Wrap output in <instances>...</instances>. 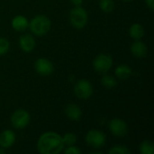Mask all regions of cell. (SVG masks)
I'll list each match as a JSON object with an SVG mask.
<instances>
[{
    "label": "cell",
    "instance_id": "obj_1",
    "mask_svg": "<svg viewBox=\"0 0 154 154\" xmlns=\"http://www.w3.org/2000/svg\"><path fill=\"white\" fill-rule=\"evenodd\" d=\"M62 136L55 132L42 134L37 142V150L42 154H58L64 149Z\"/></svg>",
    "mask_w": 154,
    "mask_h": 154
},
{
    "label": "cell",
    "instance_id": "obj_2",
    "mask_svg": "<svg viewBox=\"0 0 154 154\" xmlns=\"http://www.w3.org/2000/svg\"><path fill=\"white\" fill-rule=\"evenodd\" d=\"M28 27H30V30L33 34L37 36H42L50 31L51 20L46 15L39 14L31 20Z\"/></svg>",
    "mask_w": 154,
    "mask_h": 154
},
{
    "label": "cell",
    "instance_id": "obj_3",
    "mask_svg": "<svg viewBox=\"0 0 154 154\" xmlns=\"http://www.w3.org/2000/svg\"><path fill=\"white\" fill-rule=\"evenodd\" d=\"M69 21L71 25L76 29L84 28L88 21V14L81 5L74 6L69 13Z\"/></svg>",
    "mask_w": 154,
    "mask_h": 154
},
{
    "label": "cell",
    "instance_id": "obj_4",
    "mask_svg": "<svg viewBox=\"0 0 154 154\" xmlns=\"http://www.w3.org/2000/svg\"><path fill=\"white\" fill-rule=\"evenodd\" d=\"M113 66V59L109 54L101 53L97 55L93 61V67L96 71L105 74L110 70Z\"/></svg>",
    "mask_w": 154,
    "mask_h": 154
},
{
    "label": "cell",
    "instance_id": "obj_5",
    "mask_svg": "<svg viewBox=\"0 0 154 154\" xmlns=\"http://www.w3.org/2000/svg\"><path fill=\"white\" fill-rule=\"evenodd\" d=\"M74 93L79 99H88L93 93L92 84L88 79H79L74 86Z\"/></svg>",
    "mask_w": 154,
    "mask_h": 154
},
{
    "label": "cell",
    "instance_id": "obj_6",
    "mask_svg": "<svg viewBox=\"0 0 154 154\" xmlns=\"http://www.w3.org/2000/svg\"><path fill=\"white\" fill-rule=\"evenodd\" d=\"M106 142V135L99 130H90L86 135V143L94 149L102 148Z\"/></svg>",
    "mask_w": 154,
    "mask_h": 154
},
{
    "label": "cell",
    "instance_id": "obj_7",
    "mask_svg": "<svg viewBox=\"0 0 154 154\" xmlns=\"http://www.w3.org/2000/svg\"><path fill=\"white\" fill-rule=\"evenodd\" d=\"M30 114L24 109H17L11 116V123L16 129L25 128L30 123Z\"/></svg>",
    "mask_w": 154,
    "mask_h": 154
},
{
    "label": "cell",
    "instance_id": "obj_8",
    "mask_svg": "<svg viewBox=\"0 0 154 154\" xmlns=\"http://www.w3.org/2000/svg\"><path fill=\"white\" fill-rule=\"evenodd\" d=\"M109 130L115 136L124 137L128 134V125L124 120L114 118L109 122Z\"/></svg>",
    "mask_w": 154,
    "mask_h": 154
},
{
    "label": "cell",
    "instance_id": "obj_9",
    "mask_svg": "<svg viewBox=\"0 0 154 154\" xmlns=\"http://www.w3.org/2000/svg\"><path fill=\"white\" fill-rule=\"evenodd\" d=\"M34 68L36 72L41 76H50L54 70L53 64L46 58H39L35 61Z\"/></svg>",
    "mask_w": 154,
    "mask_h": 154
},
{
    "label": "cell",
    "instance_id": "obj_10",
    "mask_svg": "<svg viewBox=\"0 0 154 154\" xmlns=\"http://www.w3.org/2000/svg\"><path fill=\"white\" fill-rule=\"evenodd\" d=\"M15 134L11 130H5L0 134V148L8 149L15 142Z\"/></svg>",
    "mask_w": 154,
    "mask_h": 154
},
{
    "label": "cell",
    "instance_id": "obj_11",
    "mask_svg": "<svg viewBox=\"0 0 154 154\" xmlns=\"http://www.w3.org/2000/svg\"><path fill=\"white\" fill-rule=\"evenodd\" d=\"M65 115L67 116V117L69 120L77 122V121L80 120V118L82 116V110L78 105L71 103V104H69L66 106Z\"/></svg>",
    "mask_w": 154,
    "mask_h": 154
},
{
    "label": "cell",
    "instance_id": "obj_12",
    "mask_svg": "<svg viewBox=\"0 0 154 154\" xmlns=\"http://www.w3.org/2000/svg\"><path fill=\"white\" fill-rule=\"evenodd\" d=\"M35 40L31 34H23L19 39V45L23 51L30 52L35 48Z\"/></svg>",
    "mask_w": 154,
    "mask_h": 154
},
{
    "label": "cell",
    "instance_id": "obj_13",
    "mask_svg": "<svg viewBox=\"0 0 154 154\" xmlns=\"http://www.w3.org/2000/svg\"><path fill=\"white\" fill-rule=\"evenodd\" d=\"M131 51H132L133 55H134L135 57L143 58L147 55L148 49L144 42H141L140 40H136L131 45Z\"/></svg>",
    "mask_w": 154,
    "mask_h": 154
},
{
    "label": "cell",
    "instance_id": "obj_14",
    "mask_svg": "<svg viewBox=\"0 0 154 154\" xmlns=\"http://www.w3.org/2000/svg\"><path fill=\"white\" fill-rule=\"evenodd\" d=\"M12 27L17 32H23L29 26V22L27 18L23 15H16L12 20Z\"/></svg>",
    "mask_w": 154,
    "mask_h": 154
},
{
    "label": "cell",
    "instance_id": "obj_15",
    "mask_svg": "<svg viewBox=\"0 0 154 154\" xmlns=\"http://www.w3.org/2000/svg\"><path fill=\"white\" fill-rule=\"evenodd\" d=\"M132 73H133L132 69L128 65H125V64L119 65L115 70L116 76L120 79H127L128 78L131 77Z\"/></svg>",
    "mask_w": 154,
    "mask_h": 154
},
{
    "label": "cell",
    "instance_id": "obj_16",
    "mask_svg": "<svg viewBox=\"0 0 154 154\" xmlns=\"http://www.w3.org/2000/svg\"><path fill=\"white\" fill-rule=\"evenodd\" d=\"M129 35L134 40H140L144 35V29L140 23H134L129 28Z\"/></svg>",
    "mask_w": 154,
    "mask_h": 154
},
{
    "label": "cell",
    "instance_id": "obj_17",
    "mask_svg": "<svg viewBox=\"0 0 154 154\" xmlns=\"http://www.w3.org/2000/svg\"><path fill=\"white\" fill-rule=\"evenodd\" d=\"M101 84L106 88H113L117 85V80L115 77L105 73L101 78Z\"/></svg>",
    "mask_w": 154,
    "mask_h": 154
},
{
    "label": "cell",
    "instance_id": "obj_18",
    "mask_svg": "<svg viewBox=\"0 0 154 154\" xmlns=\"http://www.w3.org/2000/svg\"><path fill=\"white\" fill-rule=\"evenodd\" d=\"M140 152L143 154H153L154 144L149 140H144L140 144Z\"/></svg>",
    "mask_w": 154,
    "mask_h": 154
},
{
    "label": "cell",
    "instance_id": "obj_19",
    "mask_svg": "<svg viewBox=\"0 0 154 154\" xmlns=\"http://www.w3.org/2000/svg\"><path fill=\"white\" fill-rule=\"evenodd\" d=\"M99 6L103 12L111 13L115 8V2L114 0H100Z\"/></svg>",
    "mask_w": 154,
    "mask_h": 154
},
{
    "label": "cell",
    "instance_id": "obj_20",
    "mask_svg": "<svg viewBox=\"0 0 154 154\" xmlns=\"http://www.w3.org/2000/svg\"><path fill=\"white\" fill-rule=\"evenodd\" d=\"M62 140L64 145L70 146V145H74L77 143V136L73 133H67L66 134H64V136H62Z\"/></svg>",
    "mask_w": 154,
    "mask_h": 154
},
{
    "label": "cell",
    "instance_id": "obj_21",
    "mask_svg": "<svg viewBox=\"0 0 154 154\" xmlns=\"http://www.w3.org/2000/svg\"><path fill=\"white\" fill-rule=\"evenodd\" d=\"M110 154H130V150L124 145H116L108 152Z\"/></svg>",
    "mask_w": 154,
    "mask_h": 154
},
{
    "label": "cell",
    "instance_id": "obj_22",
    "mask_svg": "<svg viewBox=\"0 0 154 154\" xmlns=\"http://www.w3.org/2000/svg\"><path fill=\"white\" fill-rule=\"evenodd\" d=\"M10 48V43L7 39L0 37V56L5 54Z\"/></svg>",
    "mask_w": 154,
    "mask_h": 154
},
{
    "label": "cell",
    "instance_id": "obj_23",
    "mask_svg": "<svg viewBox=\"0 0 154 154\" xmlns=\"http://www.w3.org/2000/svg\"><path fill=\"white\" fill-rule=\"evenodd\" d=\"M64 152L66 154H80L81 151L78 147H76L74 145H70V146H68L65 149Z\"/></svg>",
    "mask_w": 154,
    "mask_h": 154
},
{
    "label": "cell",
    "instance_id": "obj_24",
    "mask_svg": "<svg viewBox=\"0 0 154 154\" xmlns=\"http://www.w3.org/2000/svg\"><path fill=\"white\" fill-rule=\"evenodd\" d=\"M145 1H146V5H147V6H148L151 10H153L154 0H145Z\"/></svg>",
    "mask_w": 154,
    "mask_h": 154
},
{
    "label": "cell",
    "instance_id": "obj_25",
    "mask_svg": "<svg viewBox=\"0 0 154 154\" xmlns=\"http://www.w3.org/2000/svg\"><path fill=\"white\" fill-rule=\"evenodd\" d=\"M71 4L74 5V6H79L82 5L83 3V0H70Z\"/></svg>",
    "mask_w": 154,
    "mask_h": 154
},
{
    "label": "cell",
    "instance_id": "obj_26",
    "mask_svg": "<svg viewBox=\"0 0 154 154\" xmlns=\"http://www.w3.org/2000/svg\"><path fill=\"white\" fill-rule=\"evenodd\" d=\"M5 152V149H2V148H1V149H0V154H4Z\"/></svg>",
    "mask_w": 154,
    "mask_h": 154
},
{
    "label": "cell",
    "instance_id": "obj_27",
    "mask_svg": "<svg viewBox=\"0 0 154 154\" xmlns=\"http://www.w3.org/2000/svg\"><path fill=\"white\" fill-rule=\"evenodd\" d=\"M123 1H125V2H129V1H131V0H123Z\"/></svg>",
    "mask_w": 154,
    "mask_h": 154
}]
</instances>
